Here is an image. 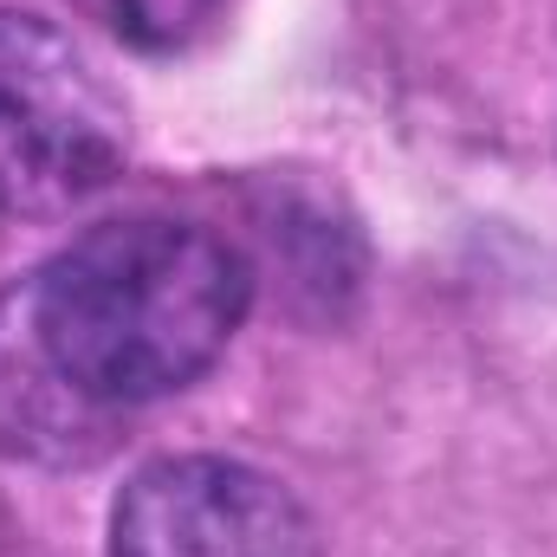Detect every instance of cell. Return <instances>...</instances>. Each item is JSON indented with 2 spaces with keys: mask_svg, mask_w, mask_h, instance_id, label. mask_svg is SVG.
Listing matches in <instances>:
<instances>
[{
  "mask_svg": "<svg viewBox=\"0 0 557 557\" xmlns=\"http://www.w3.org/2000/svg\"><path fill=\"white\" fill-rule=\"evenodd\" d=\"M117 409L91 403L39 344L20 285L0 298V447L26 460H78L104 447Z\"/></svg>",
  "mask_w": 557,
  "mask_h": 557,
  "instance_id": "obj_4",
  "label": "cell"
},
{
  "mask_svg": "<svg viewBox=\"0 0 557 557\" xmlns=\"http://www.w3.org/2000/svg\"><path fill=\"white\" fill-rule=\"evenodd\" d=\"M72 7L137 52H182L221 13V0H72Z\"/></svg>",
  "mask_w": 557,
  "mask_h": 557,
  "instance_id": "obj_5",
  "label": "cell"
},
{
  "mask_svg": "<svg viewBox=\"0 0 557 557\" xmlns=\"http://www.w3.org/2000/svg\"><path fill=\"white\" fill-rule=\"evenodd\" d=\"M124 169V104L39 13L0 7V214H72Z\"/></svg>",
  "mask_w": 557,
  "mask_h": 557,
  "instance_id": "obj_2",
  "label": "cell"
},
{
  "mask_svg": "<svg viewBox=\"0 0 557 557\" xmlns=\"http://www.w3.org/2000/svg\"><path fill=\"white\" fill-rule=\"evenodd\" d=\"M46 357L104 409L188 389L240 331L253 273L188 221H104L20 285Z\"/></svg>",
  "mask_w": 557,
  "mask_h": 557,
  "instance_id": "obj_1",
  "label": "cell"
},
{
  "mask_svg": "<svg viewBox=\"0 0 557 557\" xmlns=\"http://www.w3.org/2000/svg\"><path fill=\"white\" fill-rule=\"evenodd\" d=\"M111 557H318L305 506L260 467L169 454L111 506Z\"/></svg>",
  "mask_w": 557,
  "mask_h": 557,
  "instance_id": "obj_3",
  "label": "cell"
}]
</instances>
